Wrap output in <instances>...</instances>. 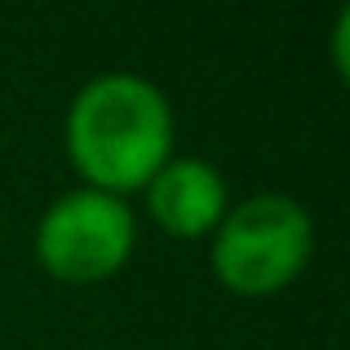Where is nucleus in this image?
I'll return each instance as SVG.
<instances>
[{"mask_svg":"<svg viewBox=\"0 0 350 350\" xmlns=\"http://www.w3.org/2000/svg\"><path fill=\"white\" fill-rule=\"evenodd\" d=\"M67 155L85 187L124 200L173 155V107L155 80L103 71L67 107Z\"/></svg>","mask_w":350,"mask_h":350,"instance_id":"nucleus-1","label":"nucleus"},{"mask_svg":"<svg viewBox=\"0 0 350 350\" xmlns=\"http://www.w3.org/2000/svg\"><path fill=\"white\" fill-rule=\"evenodd\" d=\"M315 226L293 196L257 191L222 213L213 226L208 262L213 275L239 297H271L288 288L310 262Z\"/></svg>","mask_w":350,"mask_h":350,"instance_id":"nucleus-2","label":"nucleus"},{"mask_svg":"<svg viewBox=\"0 0 350 350\" xmlns=\"http://www.w3.org/2000/svg\"><path fill=\"white\" fill-rule=\"evenodd\" d=\"M137 217L111 191L76 187L36 222V257L62 284H98L133 257Z\"/></svg>","mask_w":350,"mask_h":350,"instance_id":"nucleus-3","label":"nucleus"},{"mask_svg":"<svg viewBox=\"0 0 350 350\" xmlns=\"http://www.w3.org/2000/svg\"><path fill=\"white\" fill-rule=\"evenodd\" d=\"M142 196H146V213L155 217V226L178 239L213 235V226L231 208L226 178L200 155H169L151 173Z\"/></svg>","mask_w":350,"mask_h":350,"instance_id":"nucleus-4","label":"nucleus"},{"mask_svg":"<svg viewBox=\"0 0 350 350\" xmlns=\"http://www.w3.org/2000/svg\"><path fill=\"white\" fill-rule=\"evenodd\" d=\"M346 31H350V9H342L333 23V62H337V76H346Z\"/></svg>","mask_w":350,"mask_h":350,"instance_id":"nucleus-5","label":"nucleus"}]
</instances>
